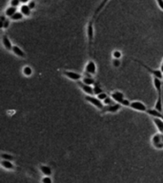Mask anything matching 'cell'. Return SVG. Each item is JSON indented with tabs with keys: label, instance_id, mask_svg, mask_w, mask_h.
<instances>
[{
	"label": "cell",
	"instance_id": "cell-1",
	"mask_svg": "<svg viewBox=\"0 0 163 183\" xmlns=\"http://www.w3.org/2000/svg\"><path fill=\"white\" fill-rule=\"evenodd\" d=\"M86 33H87V39H88V48H89V52L91 53L92 50V44L94 41V37H95V29H94V21L91 20L87 25V30H86Z\"/></svg>",
	"mask_w": 163,
	"mask_h": 183
},
{
	"label": "cell",
	"instance_id": "cell-2",
	"mask_svg": "<svg viewBox=\"0 0 163 183\" xmlns=\"http://www.w3.org/2000/svg\"><path fill=\"white\" fill-rule=\"evenodd\" d=\"M85 100L89 102L90 104H92L93 106H95L96 109H98L99 111H102L104 109V103L103 101H101L100 99H98L96 96H94V95H85Z\"/></svg>",
	"mask_w": 163,
	"mask_h": 183
},
{
	"label": "cell",
	"instance_id": "cell-3",
	"mask_svg": "<svg viewBox=\"0 0 163 183\" xmlns=\"http://www.w3.org/2000/svg\"><path fill=\"white\" fill-rule=\"evenodd\" d=\"M152 144L157 150L163 149V135L160 133H157L153 135L152 137Z\"/></svg>",
	"mask_w": 163,
	"mask_h": 183
},
{
	"label": "cell",
	"instance_id": "cell-4",
	"mask_svg": "<svg viewBox=\"0 0 163 183\" xmlns=\"http://www.w3.org/2000/svg\"><path fill=\"white\" fill-rule=\"evenodd\" d=\"M130 108L136 112H139V113H147V111H148V108H147V106L143 102L137 100L132 101L130 104Z\"/></svg>",
	"mask_w": 163,
	"mask_h": 183
},
{
	"label": "cell",
	"instance_id": "cell-5",
	"mask_svg": "<svg viewBox=\"0 0 163 183\" xmlns=\"http://www.w3.org/2000/svg\"><path fill=\"white\" fill-rule=\"evenodd\" d=\"M122 107H123V106H122L120 103H115L113 105L105 106L104 109L102 111H100V112H101V114H108V113L109 114H116L121 110Z\"/></svg>",
	"mask_w": 163,
	"mask_h": 183
},
{
	"label": "cell",
	"instance_id": "cell-6",
	"mask_svg": "<svg viewBox=\"0 0 163 183\" xmlns=\"http://www.w3.org/2000/svg\"><path fill=\"white\" fill-rule=\"evenodd\" d=\"M63 75L65 76V77H67L71 80H73V81H80V80H82L83 78V76L81 75L80 74L78 73H76V72H73V71H68V70H64L63 72H62Z\"/></svg>",
	"mask_w": 163,
	"mask_h": 183
},
{
	"label": "cell",
	"instance_id": "cell-7",
	"mask_svg": "<svg viewBox=\"0 0 163 183\" xmlns=\"http://www.w3.org/2000/svg\"><path fill=\"white\" fill-rule=\"evenodd\" d=\"M137 63H138L140 66H142V67H143L144 69H146L147 71H148V72L151 74V75L152 76H156V77H159V78H160V79H162V75H163V74L160 72V70L159 69V70H155V69H152L151 67H149L148 65H146V64H144V63H142L141 61H139V60H135Z\"/></svg>",
	"mask_w": 163,
	"mask_h": 183
},
{
	"label": "cell",
	"instance_id": "cell-8",
	"mask_svg": "<svg viewBox=\"0 0 163 183\" xmlns=\"http://www.w3.org/2000/svg\"><path fill=\"white\" fill-rule=\"evenodd\" d=\"M85 73L88 74V75H95L98 73V67L95 61L90 60L87 62L85 66Z\"/></svg>",
	"mask_w": 163,
	"mask_h": 183
},
{
	"label": "cell",
	"instance_id": "cell-9",
	"mask_svg": "<svg viewBox=\"0 0 163 183\" xmlns=\"http://www.w3.org/2000/svg\"><path fill=\"white\" fill-rule=\"evenodd\" d=\"M77 85H78V87L82 90V92L86 95H94L95 94L93 86L85 84V83L82 82V81H77Z\"/></svg>",
	"mask_w": 163,
	"mask_h": 183
},
{
	"label": "cell",
	"instance_id": "cell-10",
	"mask_svg": "<svg viewBox=\"0 0 163 183\" xmlns=\"http://www.w3.org/2000/svg\"><path fill=\"white\" fill-rule=\"evenodd\" d=\"M1 41H2V45L4 46V48L6 49L7 51H9V52H12L13 45L12 41L10 40V38H9V36H8L7 34H5V33L2 34Z\"/></svg>",
	"mask_w": 163,
	"mask_h": 183
},
{
	"label": "cell",
	"instance_id": "cell-11",
	"mask_svg": "<svg viewBox=\"0 0 163 183\" xmlns=\"http://www.w3.org/2000/svg\"><path fill=\"white\" fill-rule=\"evenodd\" d=\"M0 164H1V167L3 168V169L7 170V171H14L15 169H16V166H15L13 163V161H11V160L1 159Z\"/></svg>",
	"mask_w": 163,
	"mask_h": 183
},
{
	"label": "cell",
	"instance_id": "cell-12",
	"mask_svg": "<svg viewBox=\"0 0 163 183\" xmlns=\"http://www.w3.org/2000/svg\"><path fill=\"white\" fill-rule=\"evenodd\" d=\"M12 52H13V54L15 55V57H19V58H23V59H25V58L27 57L26 53H25L24 51H23L21 48H20V47H18L17 45H13Z\"/></svg>",
	"mask_w": 163,
	"mask_h": 183
},
{
	"label": "cell",
	"instance_id": "cell-13",
	"mask_svg": "<svg viewBox=\"0 0 163 183\" xmlns=\"http://www.w3.org/2000/svg\"><path fill=\"white\" fill-rule=\"evenodd\" d=\"M38 169L40 171V173L43 175V176H51L53 175V169L52 167L49 166V165H46V164H40L38 166Z\"/></svg>",
	"mask_w": 163,
	"mask_h": 183
},
{
	"label": "cell",
	"instance_id": "cell-14",
	"mask_svg": "<svg viewBox=\"0 0 163 183\" xmlns=\"http://www.w3.org/2000/svg\"><path fill=\"white\" fill-rule=\"evenodd\" d=\"M110 96L115 101L116 103H121L122 100L125 98L124 94L122 93V92H120V91H115V92H113V93L110 94Z\"/></svg>",
	"mask_w": 163,
	"mask_h": 183
},
{
	"label": "cell",
	"instance_id": "cell-15",
	"mask_svg": "<svg viewBox=\"0 0 163 183\" xmlns=\"http://www.w3.org/2000/svg\"><path fill=\"white\" fill-rule=\"evenodd\" d=\"M153 84H154L156 91L157 92V94H162V79L153 76Z\"/></svg>",
	"mask_w": 163,
	"mask_h": 183
},
{
	"label": "cell",
	"instance_id": "cell-16",
	"mask_svg": "<svg viewBox=\"0 0 163 183\" xmlns=\"http://www.w3.org/2000/svg\"><path fill=\"white\" fill-rule=\"evenodd\" d=\"M154 109L160 112V113H163V103H162V94H157V99L155 103Z\"/></svg>",
	"mask_w": 163,
	"mask_h": 183
},
{
	"label": "cell",
	"instance_id": "cell-17",
	"mask_svg": "<svg viewBox=\"0 0 163 183\" xmlns=\"http://www.w3.org/2000/svg\"><path fill=\"white\" fill-rule=\"evenodd\" d=\"M153 121H154L155 126L156 127L159 133L163 135V119L157 118H153Z\"/></svg>",
	"mask_w": 163,
	"mask_h": 183
},
{
	"label": "cell",
	"instance_id": "cell-18",
	"mask_svg": "<svg viewBox=\"0 0 163 183\" xmlns=\"http://www.w3.org/2000/svg\"><path fill=\"white\" fill-rule=\"evenodd\" d=\"M147 115H149L152 118H162V116H163V113H160V112L156 111L155 109H148Z\"/></svg>",
	"mask_w": 163,
	"mask_h": 183
},
{
	"label": "cell",
	"instance_id": "cell-19",
	"mask_svg": "<svg viewBox=\"0 0 163 183\" xmlns=\"http://www.w3.org/2000/svg\"><path fill=\"white\" fill-rule=\"evenodd\" d=\"M20 12L22 13V14L24 15V16H30L31 12H32V9H31L28 5L24 4L21 6V8H20Z\"/></svg>",
	"mask_w": 163,
	"mask_h": 183
},
{
	"label": "cell",
	"instance_id": "cell-20",
	"mask_svg": "<svg viewBox=\"0 0 163 183\" xmlns=\"http://www.w3.org/2000/svg\"><path fill=\"white\" fill-rule=\"evenodd\" d=\"M82 82L85 83V84H87V85H91V86H94L96 83L95 80L93 77H92V75H85V76H83Z\"/></svg>",
	"mask_w": 163,
	"mask_h": 183
},
{
	"label": "cell",
	"instance_id": "cell-21",
	"mask_svg": "<svg viewBox=\"0 0 163 183\" xmlns=\"http://www.w3.org/2000/svg\"><path fill=\"white\" fill-rule=\"evenodd\" d=\"M33 68L31 67V66H24L22 68V74L24 76H26V77H29L33 74Z\"/></svg>",
	"mask_w": 163,
	"mask_h": 183
},
{
	"label": "cell",
	"instance_id": "cell-22",
	"mask_svg": "<svg viewBox=\"0 0 163 183\" xmlns=\"http://www.w3.org/2000/svg\"><path fill=\"white\" fill-rule=\"evenodd\" d=\"M16 13V8L15 7H13V6H10L6 9V11H5V15L8 17H12L13 15Z\"/></svg>",
	"mask_w": 163,
	"mask_h": 183
},
{
	"label": "cell",
	"instance_id": "cell-23",
	"mask_svg": "<svg viewBox=\"0 0 163 183\" xmlns=\"http://www.w3.org/2000/svg\"><path fill=\"white\" fill-rule=\"evenodd\" d=\"M1 159H6V160H11L13 161L14 160V155H11V154H8V152H1Z\"/></svg>",
	"mask_w": 163,
	"mask_h": 183
},
{
	"label": "cell",
	"instance_id": "cell-24",
	"mask_svg": "<svg viewBox=\"0 0 163 183\" xmlns=\"http://www.w3.org/2000/svg\"><path fill=\"white\" fill-rule=\"evenodd\" d=\"M108 1H109V0H102V2L100 3V5L98 6V8L95 10V17L96 15H98V13H99L101 11H102V9L104 8V6H105V5L107 4V2H108Z\"/></svg>",
	"mask_w": 163,
	"mask_h": 183
},
{
	"label": "cell",
	"instance_id": "cell-25",
	"mask_svg": "<svg viewBox=\"0 0 163 183\" xmlns=\"http://www.w3.org/2000/svg\"><path fill=\"white\" fill-rule=\"evenodd\" d=\"M23 16H24V15L22 14L21 12H16L11 17V19L13 20V21H19V20H21L23 18Z\"/></svg>",
	"mask_w": 163,
	"mask_h": 183
},
{
	"label": "cell",
	"instance_id": "cell-26",
	"mask_svg": "<svg viewBox=\"0 0 163 183\" xmlns=\"http://www.w3.org/2000/svg\"><path fill=\"white\" fill-rule=\"evenodd\" d=\"M103 103H104V105L105 106H109V105H113V104H115V103H116L115 101L111 97V96H108V97H107L106 99H104L103 100Z\"/></svg>",
	"mask_w": 163,
	"mask_h": 183
},
{
	"label": "cell",
	"instance_id": "cell-27",
	"mask_svg": "<svg viewBox=\"0 0 163 183\" xmlns=\"http://www.w3.org/2000/svg\"><path fill=\"white\" fill-rule=\"evenodd\" d=\"M94 92H95V94L98 95V94H99L100 93H102L103 90L101 89V87L98 85V83H95V84L94 85Z\"/></svg>",
	"mask_w": 163,
	"mask_h": 183
},
{
	"label": "cell",
	"instance_id": "cell-28",
	"mask_svg": "<svg viewBox=\"0 0 163 183\" xmlns=\"http://www.w3.org/2000/svg\"><path fill=\"white\" fill-rule=\"evenodd\" d=\"M122 57V53L118 50H115L113 52V58H115V59H120Z\"/></svg>",
	"mask_w": 163,
	"mask_h": 183
},
{
	"label": "cell",
	"instance_id": "cell-29",
	"mask_svg": "<svg viewBox=\"0 0 163 183\" xmlns=\"http://www.w3.org/2000/svg\"><path fill=\"white\" fill-rule=\"evenodd\" d=\"M41 183H54V182H53V179L51 176H44L41 179Z\"/></svg>",
	"mask_w": 163,
	"mask_h": 183
},
{
	"label": "cell",
	"instance_id": "cell-30",
	"mask_svg": "<svg viewBox=\"0 0 163 183\" xmlns=\"http://www.w3.org/2000/svg\"><path fill=\"white\" fill-rule=\"evenodd\" d=\"M96 97H98V99H100L101 101H103L104 99H106L107 97H108V94H107L105 92H102V93H100L99 94L96 95Z\"/></svg>",
	"mask_w": 163,
	"mask_h": 183
},
{
	"label": "cell",
	"instance_id": "cell-31",
	"mask_svg": "<svg viewBox=\"0 0 163 183\" xmlns=\"http://www.w3.org/2000/svg\"><path fill=\"white\" fill-rule=\"evenodd\" d=\"M0 26H1V29H2V30H5V29L9 28V26H10V20L6 19L3 23H0Z\"/></svg>",
	"mask_w": 163,
	"mask_h": 183
},
{
	"label": "cell",
	"instance_id": "cell-32",
	"mask_svg": "<svg viewBox=\"0 0 163 183\" xmlns=\"http://www.w3.org/2000/svg\"><path fill=\"white\" fill-rule=\"evenodd\" d=\"M20 0H11V1H10V5H11V6H13V7H18L19 5H20Z\"/></svg>",
	"mask_w": 163,
	"mask_h": 183
},
{
	"label": "cell",
	"instance_id": "cell-33",
	"mask_svg": "<svg viewBox=\"0 0 163 183\" xmlns=\"http://www.w3.org/2000/svg\"><path fill=\"white\" fill-rule=\"evenodd\" d=\"M120 64H121L120 59H115V58H114V60H113V66H114L115 68H118L119 66H120Z\"/></svg>",
	"mask_w": 163,
	"mask_h": 183
},
{
	"label": "cell",
	"instance_id": "cell-34",
	"mask_svg": "<svg viewBox=\"0 0 163 183\" xmlns=\"http://www.w3.org/2000/svg\"><path fill=\"white\" fill-rule=\"evenodd\" d=\"M120 104H121L122 106H123V107H130L131 102H130V100H129V99L124 98L123 100H122V102H121Z\"/></svg>",
	"mask_w": 163,
	"mask_h": 183
},
{
	"label": "cell",
	"instance_id": "cell-35",
	"mask_svg": "<svg viewBox=\"0 0 163 183\" xmlns=\"http://www.w3.org/2000/svg\"><path fill=\"white\" fill-rule=\"evenodd\" d=\"M28 6H29L31 9H34V8H35V2L33 1V0H31V2L28 3Z\"/></svg>",
	"mask_w": 163,
	"mask_h": 183
},
{
	"label": "cell",
	"instance_id": "cell-36",
	"mask_svg": "<svg viewBox=\"0 0 163 183\" xmlns=\"http://www.w3.org/2000/svg\"><path fill=\"white\" fill-rule=\"evenodd\" d=\"M156 3L159 5V7L163 11V0H156Z\"/></svg>",
	"mask_w": 163,
	"mask_h": 183
},
{
	"label": "cell",
	"instance_id": "cell-37",
	"mask_svg": "<svg viewBox=\"0 0 163 183\" xmlns=\"http://www.w3.org/2000/svg\"><path fill=\"white\" fill-rule=\"evenodd\" d=\"M29 1H30V0H20V2L23 3V4H26V3H28Z\"/></svg>",
	"mask_w": 163,
	"mask_h": 183
},
{
	"label": "cell",
	"instance_id": "cell-38",
	"mask_svg": "<svg viewBox=\"0 0 163 183\" xmlns=\"http://www.w3.org/2000/svg\"><path fill=\"white\" fill-rule=\"evenodd\" d=\"M159 70H160V72L163 74V64H161V65H160V68H159Z\"/></svg>",
	"mask_w": 163,
	"mask_h": 183
},
{
	"label": "cell",
	"instance_id": "cell-39",
	"mask_svg": "<svg viewBox=\"0 0 163 183\" xmlns=\"http://www.w3.org/2000/svg\"><path fill=\"white\" fill-rule=\"evenodd\" d=\"M162 81H163V75H162Z\"/></svg>",
	"mask_w": 163,
	"mask_h": 183
},
{
	"label": "cell",
	"instance_id": "cell-40",
	"mask_svg": "<svg viewBox=\"0 0 163 183\" xmlns=\"http://www.w3.org/2000/svg\"><path fill=\"white\" fill-rule=\"evenodd\" d=\"M162 64H163V60H162Z\"/></svg>",
	"mask_w": 163,
	"mask_h": 183
},
{
	"label": "cell",
	"instance_id": "cell-41",
	"mask_svg": "<svg viewBox=\"0 0 163 183\" xmlns=\"http://www.w3.org/2000/svg\"><path fill=\"white\" fill-rule=\"evenodd\" d=\"M161 119H163V116H162V118H161Z\"/></svg>",
	"mask_w": 163,
	"mask_h": 183
}]
</instances>
